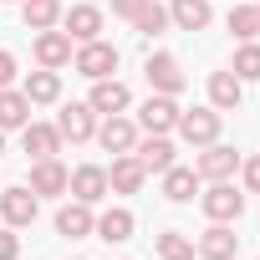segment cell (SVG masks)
Masks as SVG:
<instances>
[{
    "instance_id": "1",
    "label": "cell",
    "mask_w": 260,
    "mask_h": 260,
    "mask_svg": "<svg viewBox=\"0 0 260 260\" xmlns=\"http://www.w3.org/2000/svg\"><path fill=\"white\" fill-rule=\"evenodd\" d=\"M199 204H204V214L214 219V224H235L240 214H245V194L230 184V179H219V184H209L204 194H199Z\"/></svg>"
},
{
    "instance_id": "2",
    "label": "cell",
    "mask_w": 260,
    "mask_h": 260,
    "mask_svg": "<svg viewBox=\"0 0 260 260\" xmlns=\"http://www.w3.org/2000/svg\"><path fill=\"white\" fill-rule=\"evenodd\" d=\"M36 214H41V199H36L26 184L0 189V219H6L11 230H26V224H36Z\"/></svg>"
},
{
    "instance_id": "3",
    "label": "cell",
    "mask_w": 260,
    "mask_h": 260,
    "mask_svg": "<svg viewBox=\"0 0 260 260\" xmlns=\"http://www.w3.org/2000/svg\"><path fill=\"white\" fill-rule=\"evenodd\" d=\"M179 138L194 143V148L219 143V112H214V107H189V112H179Z\"/></svg>"
},
{
    "instance_id": "4",
    "label": "cell",
    "mask_w": 260,
    "mask_h": 260,
    "mask_svg": "<svg viewBox=\"0 0 260 260\" xmlns=\"http://www.w3.org/2000/svg\"><path fill=\"white\" fill-rule=\"evenodd\" d=\"M72 61H77V72H82L87 82H102V77L117 72V46H107V41L97 36V41H82V51H77Z\"/></svg>"
},
{
    "instance_id": "5",
    "label": "cell",
    "mask_w": 260,
    "mask_h": 260,
    "mask_svg": "<svg viewBox=\"0 0 260 260\" xmlns=\"http://www.w3.org/2000/svg\"><path fill=\"white\" fill-rule=\"evenodd\" d=\"M143 77H148V87L164 92V97H179V92H184V67H179V56H169V51H153L148 67H143Z\"/></svg>"
},
{
    "instance_id": "6",
    "label": "cell",
    "mask_w": 260,
    "mask_h": 260,
    "mask_svg": "<svg viewBox=\"0 0 260 260\" xmlns=\"http://www.w3.org/2000/svg\"><path fill=\"white\" fill-rule=\"evenodd\" d=\"M179 102L174 97H164V92H153L143 107H138V127H143V133H174V127H179Z\"/></svg>"
},
{
    "instance_id": "7",
    "label": "cell",
    "mask_w": 260,
    "mask_h": 260,
    "mask_svg": "<svg viewBox=\"0 0 260 260\" xmlns=\"http://www.w3.org/2000/svg\"><path fill=\"white\" fill-rule=\"evenodd\" d=\"M56 133H61V138H72V143L97 138V112H92L87 102H67V107L56 112Z\"/></svg>"
},
{
    "instance_id": "8",
    "label": "cell",
    "mask_w": 260,
    "mask_h": 260,
    "mask_svg": "<svg viewBox=\"0 0 260 260\" xmlns=\"http://www.w3.org/2000/svg\"><path fill=\"white\" fill-rule=\"evenodd\" d=\"M67 189H72V199H82V204H102V199H107V169H102V164H82V169H72Z\"/></svg>"
},
{
    "instance_id": "9",
    "label": "cell",
    "mask_w": 260,
    "mask_h": 260,
    "mask_svg": "<svg viewBox=\"0 0 260 260\" xmlns=\"http://www.w3.org/2000/svg\"><path fill=\"white\" fill-rule=\"evenodd\" d=\"M194 255H199V260H235V255H240V235H235L230 224H209V230L194 240Z\"/></svg>"
},
{
    "instance_id": "10",
    "label": "cell",
    "mask_w": 260,
    "mask_h": 260,
    "mask_svg": "<svg viewBox=\"0 0 260 260\" xmlns=\"http://www.w3.org/2000/svg\"><path fill=\"white\" fill-rule=\"evenodd\" d=\"M97 143L117 158V153H133V143H138V122H127L122 112H112L107 122H97Z\"/></svg>"
},
{
    "instance_id": "11",
    "label": "cell",
    "mask_w": 260,
    "mask_h": 260,
    "mask_svg": "<svg viewBox=\"0 0 260 260\" xmlns=\"http://www.w3.org/2000/svg\"><path fill=\"white\" fill-rule=\"evenodd\" d=\"M61 31H67V36H72L77 46H82V41H97V36H102V11L82 0V6L61 11Z\"/></svg>"
},
{
    "instance_id": "12",
    "label": "cell",
    "mask_w": 260,
    "mask_h": 260,
    "mask_svg": "<svg viewBox=\"0 0 260 260\" xmlns=\"http://www.w3.org/2000/svg\"><path fill=\"white\" fill-rule=\"evenodd\" d=\"M133 158L143 164V174H164V169H174V143H169V133H148V138H138V143H133Z\"/></svg>"
},
{
    "instance_id": "13",
    "label": "cell",
    "mask_w": 260,
    "mask_h": 260,
    "mask_svg": "<svg viewBox=\"0 0 260 260\" xmlns=\"http://www.w3.org/2000/svg\"><path fill=\"white\" fill-rule=\"evenodd\" d=\"M235 169H240V153H235V148H224V143H209V148L194 158V174H199V179H209V184L230 179Z\"/></svg>"
},
{
    "instance_id": "14",
    "label": "cell",
    "mask_w": 260,
    "mask_h": 260,
    "mask_svg": "<svg viewBox=\"0 0 260 260\" xmlns=\"http://www.w3.org/2000/svg\"><path fill=\"white\" fill-rule=\"evenodd\" d=\"M67 179H72V169H61L56 158H36V164H31V194H36V199L67 194Z\"/></svg>"
},
{
    "instance_id": "15",
    "label": "cell",
    "mask_w": 260,
    "mask_h": 260,
    "mask_svg": "<svg viewBox=\"0 0 260 260\" xmlns=\"http://www.w3.org/2000/svg\"><path fill=\"white\" fill-rule=\"evenodd\" d=\"M127 102H133V92H127L117 77H102V82H92V97H87V107H92L97 117H112V112H122Z\"/></svg>"
},
{
    "instance_id": "16",
    "label": "cell",
    "mask_w": 260,
    "mask_h": 260,
    "mask_svg": "<svg viewBox=\"0 0 260 260\" xmlns=\"http://www.w3.org/2000/svg\"><path fill=\"white\" fill-rule=\"evenodd\" d=\"M36 61L46 67V72H61L67 61H72V36L67 31H36Z\"/></svg>"
},
{
    "instance_id": "17",
    "label": "cell",
    "mask_w": 260,
    "mask_h": 260,
    "mask_svg": "<svg viewBox=\"0 0 260 260\" xmlns=\"http://www.w3.org/2000/svg\"><path fill=\"white\" fill-rule=\"evenodd\" d=\"M21 143L31 158H56L61 153V133H56V122H26L21 127Z\"/></svg>"
},
{
    "instance_id": "18",
    "label": "cell",
    "mask_w": 260,
    "mask_h": 260,
    "mask_svg": "<svg viewBox=\"0 0 260 260\" xmlns=\"http://www.w3.org/2000/svg\"><path fill=\"white\" fill-rule=\"evenodd\" d=\"M240 97H245V82L235 72H209V107L214 112H235Z\"/></svg>"
},
{
    "instance_id": "19",
    "label": "cell",
    "mask_w": 260,
    "mask_h": 260,
    "mask_svg": "<svg viewBox=\"0 0 260 260\" xmlns=\"http://www.w3.org/2000/svg\"><path fill=\"white\" fill-rule=\"evenodd\" d=\"M92 224H97V214H92V204H82V199H72V204L56 209V235H67V240L92 235Z\"/></svg>"
},
{
    "instance_id": "20",
    "label": "cell",
    "mask_w": 260,
    "mask_h": 260,
    "mask_svg": "<svg viewBox=\"0 0 260 260\" xmlns=\"http://www.w3.org/2000/svg\"><path fill=\"white\" fill-rule=\"evenodd\" d=\"M143 179H148V174H143V164H138L133 153H117L112 169H107V189H117V194H138Z\"/></svg>"
},
{
    "instance_id": "21",
    "label": "cell",
    "mask_w": 260,
    "mask_h": 260,
    "mask_svg": "<svg viewBox=\"0 0 260 260\" xmlns=\"http://www.w3.org/2000/svg\"><path fill=\"white\" fill-rule=\"evenodd\" d=\"M209 21H214L209 0H174L169 6V26H179V31H204Z\"/></svg>"
},
{
    "instance_id": "22",
    "label": "cell",
    "mask_w": 260,
    "mask_h": 260,
    "mask_svg": "<svg viewBox=\"0 0 260 260\" xmlns=\"http://www.w3.org/2000/svg\"><path fill=\"white\" fill-rule=\"evenodd\" d=\"M26 122H31V97L16 92V87H0V133L26 127Z\"/></svg>"
},
{
    "instance_id": "23",
    "label": "cell",
    "mask_w": 260,
    "mask_h": 260,
    "mask_svg": "<svg viewBox=\"0 0 260 260\" xmlns=\"http://www.w3.org/2000/svg\"><path fill=\"white\" fill-rule=\"evenodd\" d=\"M194 194H199V174H194V169H184V164L164 169V199H169V204H189Z\"/></svg>"
},
{
    "instance_id": "24",
    "label": "cell",
    "mask_w": 260,
    "mask_h": 260,
    "mask_svg": "<svg viewBox=\"0 0 260 260\" xmlns=\"http://www.w3.org/2000/svg\"><path fill=\"white\" fill-rule=\"evenodd\" d=\"M92 235H97V240H107V245L133 240V209H107V214H97Z\"/></svg>"
},
{
    "instance_id": "25",
    "label": "cell",
    "mask_w": 260,
    "mask_h": 260,
    "mask_svg": "<svg viewBox=\"0 0 260 260\" xmlns=\"http://www.w3.org/2000/svg\"><path fill=\"white\" fill-rule=\"evenodd\" d=\"M61 0H21V16H26V26L31 31H51V26H61Z\"/></svg>"
},
{
    "instance_id": "26",
    "label": "cell",
    "mask_w": 260,
    "mask_h": 260,
    "mask_svg": "<svg viewBox=\"0 0 260 260\" xmlns=\"http://www.w3.org/2000/svg\"><path fill=\"white\" fill-rule=\"evenodd\" d=\"M21 92L31 97V107L56 102V97H61V72H46V67H41V72H31V77H26V87H21Z\"/></svg>"
},
{
    "instance_id": "27",
    "label": "cell",
    "mask_w": 260,
    "mask_h": 260,
    "mask_svg": "<svg viewBox=\"0 0 260 260\" xmlns=\"http://www.w3.org/2000/svg\"><path fill=\"white\" fill-rule=\"evenodd\" d=\"M133 31H138V36H148V41H153V36H164V31H169V6L148 0V6L133 16Z\"/></svg>"
},
{
    "instance_id": "28",
    "label": "cell",
    "mask_w": 260,
    "mask_h": 260,
    "mask_svg": "<svg viewBox=\"0 0 260 260\" xmlns=\"http://www.w3.org/2000/svg\"><path fill=\"white\" fill-rule=\"evenodd\" d=\"M224 26L235 31V41H255V36H260V11H255V6H235Z\"/></svg>"
},
{
    "instance_id": "29",
    "label": "cell",
    "mask_w": 260,
    "mask_h": 260,
    "mask_svg": "<svg viewBox=\"0 0 260 260\" xmlns=\"http://www.w3.org/2000/svg\"><path fill=\"white\" fill-rule=\"evenodd\" d=\"M153 250H158L164 260H194V240L179 235V230H164V235L153 240Z\"/></svg>"
},
{
    "instance_id": "30",
    "label": "cell",
    "mask_w": 260,
    "mask_h": 260,
    "mask_svg": "<svg viewBox=\"0 0 260 260\" xmlns=\"http://www.w3.org/2000/svg\"><path fill=\"white\" fill-rule=\"evenodd\" d=\"M240 82H260V46L255 41H240V51H235V67H230Z\"/></svg>"
},
{
    "instance_id": "31",
    "label": "cell",
    "mask_w": 260,
    "mask_h": 260,
    "mask_svg": "<svg viewBox=\"0 0 260 260\" xmlns=\"http://www.w3.org/2000/svg\"><path fill=\"white\" fill-rule=\"evenodd\" d=\"M16 255H21V235L6 224V230H0V260H16Z\"/></svg>"
},
{
    "instance_id": "32",
    "label": "cell",
    "mask_w": 260,
    "mask_h": 260,
    "mask_svg": "<svg viewBox=\"0 0 260 260\" xmlns=\"http://www.w3.org/2000/svg\"><path fill=\"white\" fill-rule=\"evenodd\" d=\"M148 6V0H112V16H122V21H133L138 11Z\"/></svg>"
},
{
    "instance_id": "33",
    "label": "cell",
    "mask_w": 260,
    "mask_h": 260,
    "mask_svg": "<svg viewBox=\"0 0 260 260\" xmlns=\"http://www.w3.org/2000/svg\"><path fill=\"white\" fill-rule=\"evenodd\" d=\"M16 82V51H0V87Z\"/></svg>"
},
{
    "instance_id": "34",
    "label": "cell",
    "mask_w": 260,
    "mask_h": 260,
    "mask_svg": "<svg viewBox=\"0 0 260 260\" xmlns=\"http://www.w3.org/2000/svg\"><path fill=\"white\" fill-rule=\"evenodd\" d=\"M245 189L260 194V158H245Z\"/></svg>"
},
{
    "instance_id": "35",
    "label": "cell",
    "mask_w": 260,
    "mask_h": 260,
    "mask_svg": "<svg viewBox=\"0 0 260 260\" xmlns=\"http://www.w3.org/2000/svg\"><path fill=\"white\" fill-rule=\"evenodd\" d=\"M0 153H6V133H0Z\"/></svg>"
},
{
    "instance_id": "36",
    "label": "cell",
    "mask_w": 260,
    "mask_h": 260,
    "mask_svg": "<svg viewBox=\"0 0 260 260\" xmlns=\"http://www.w3.org/2000/svg\"><path fill=\"white\" fill-rule=\"evenodd\" d=\"M255 11H260V6H255Z\"/></svg>"
}]
</instances>
